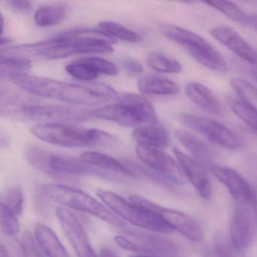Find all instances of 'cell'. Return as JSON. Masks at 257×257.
Returning <instances> with one entry per match:
<instances>
[{
  "label": "cell",
  "instance_id": "38",
  "mask_svg": "<svg viewBox=\"0 0 257 257\" xmlns=\"http://www.w3.org/2000/svg\"><path fill=\"white\" fill-rule=\"evenodd\" d=\"M6 4L9 8L16 13H28L32 10V3L26 0H10L7 1Z\"/></svg>",
  "mask_w": 257,
  "mask_h": 257
},
{
  "label": "cell",
  "instance_id": "44",
  "mask_svg": "<svg viewBox=\"0 0 257 257\" xmlns=\"http://www.w3.org/2000/svg\"><path fill=\"white\" fill-rule=\"evenodd\" d=\"M0 19H1V35H3L4 28V18L2 14L0 16Z\"/></svg>",
  "mask_w": 257,
  "mask_h": 257
},
{
  "label": "cell",
  "instance_id": "4",
  "mask_svg": "<svg viewBox=\"0 0 257 257\" xmlns=\"http://www.w3.org/2000/svg\"><path fill=\"white\" fill-rule=\"evenodd\" d=\"M99 119L112 121L124 127H137L157 124V114L146 97L132 93L117 96V102L91 111Z\"/></svg>",
  "mask_w": 257,
  "mask_h": 257
},
{
  "label": "cell",
  "instance_id": "42",
  "mask_svg": "<svg viewBox=\"0 0 257 257\" xmlns=\"http://www.w3.org/2000/svg\"><path fill=\"white\" fill-rule=\"evenodd\" d=\"M0 257H11L10 253L7 251V248L4 244H1V249H0Z\"/></svg>",
  "mask_w": 257,
  "mask_h": 257
},
{
  "label": "cell",
  "instance_id": "18",
  "mask_svg": "<svg viewBox=\"0 0 257 257\" xmlns=\"http://www.w3.org/2000/svg\"><path fill=\"white\" fill-rule=\"evenodd\" d=\"M210 34L216 41L223 45L234 55L248 64L257 66V52L235 30L220 25L210 30Z\"/></svg>",
  "mask_w": 257,
  "mask_h": 257
},
{
  "label": "cell",
  "instance_id": "39",
  "mask_svg": "<svg viewBox=\"0 0 257 257\" xmlns=\"http://www.w3.org/2000/svg\"><path fill=\"white\" fill-rule=\"evenodd\" d=\"M98 257H118L113 249L109 247H103L100 250Z\"/></svg>",
  "mask_w": 257,
  "mask_h": 257
},
{
  "label": "cell",
  "instance_id": "26",
  "mask_svg": "<svg viewBox=\"0 0 257 257\" xmlns=\"http://www.w3.org/2000/svg\"><path fill=\"white\" fill-rule=\"evenodd\" d=\"M66 16V9L63 6H43L34 13L36 25L40 28H49L61 23Z\"/></svg>",
  "mask_w": 257,
  "mask_h": 257
},
{
  "label": "cell",
  "instance_id": "14",
  "mask_svg": "<svg viewBox=\"0 0 257 257\" xmlns=\"http://www.w3.org/2000/svg\"><path fill=\"white\" fill-rule=\"evenodd\" d=\"M256 224L255 215L249 206L239 204L235 207L230 219L229 234L231 245L237 252L243 253L250 247Z\"/></svg>",
  "mask_w": 257,
  "mask_h": 257
},
{
  "label": "cell",
  "instance_id": "3",
  "mask_svg": "<svg viewBox=\"0 0 257 257\" xmlns=\"http://www.w3.org/2000/svg\"><path fill=\"white\" fill-rule=\"evenodd\" d=\"M15 96L7 95L1 100V114L22 121L46 123L76 122L91 116V111L56 105L40 104L24 101Z\"/></svg>",
  "mask_w": 257,
  "mask_h": 257
},
{
  "label": "cell",
  "instance_id": "24",
  "mask_svg": "<svg viewBox=\"0 0 257 257\" xmlns=\"http://www.w3.org/2000/svg\"><path fill=\"white\" fill-rule=\"evenodd\" d=\"M138 87L143 94L153 95L174 96L180 92L177 83L168 78L157 75H149L141 78Z\"/></svg>",
  "mask_w": 257,
  "mask_h": 257
},
{
  "label": "cell",
  "instance_id": "2",
  "mask_svg": "<svg viewBox=\"0 0 257 257\" xmlns=\"http://www.w3.org/2000/svg\"><path fill=\"white\" fill-rule=\"evenodd\" d=\"M7 78L19 88L34 95L82 106H97L109 101L116 93L103 85H84L27 73H12Z\"/></svg>",
  "mask_w": 257,
  "mask_h": 257
},
{
  "label": "cell",
  "instance_id": "27",
  "mask_svg": "<svg viewBox=\"0 0 257 257\" xmlns=\"http://www.w3.org/2000/svg\"><path fill=\"white\" fill-rule=\"evenodd\" d=\"M98 27L100 30L115 40H119L130 43H140L143 40L141 34L115 22H102L99 23Z\"/></svg>",
  "mask_w": 257,
  "mask_h": 257
},
{
  "label": "cell",
  "instance_id": "5",
  "mask_svg": "<svg viewBox=\"0 0 257 257\" xmlns=\"http://www.w3.org/2000/svg\"><path fill=\"white\" fill-rule=\"evenodd\" d=\"M43 142L66 148H82L115 142V137L97 128H79L61 123L39 124L31 129Z\"/></svg>",
  "mask_w": 257,
  "mask_h": 257
},
{
  "label": "cell",
  "instance_id": "12",
  "mask_svg": "<svg viewBox=\"0 0 257 257\" xmlns=\"http://www.w3.org/2000/svg\"><path fill=\"white\" fill-rule=\"evenodd\" d=\"M179 120L188 128L222 148L237 150L243 145L241 140L234 132L216 120L190 113L180 114Z\"/></svg>",
  "mask_w": 257,
  "mask_h": 257
},
{
  "label": "cell",
  "instance_id": "13",
  "mask_svg": "<svg viewBox=\"0 0 257 257\" xmlns=\"http://www.w3.org/2000/svg\"><path fill=\"white\" fill-rule=\"evenodd\" d=\"M136 153L140 160L159 177L174 184L184 183L185 177L177 161L162 150L138 145Z\"/></svg>",
  "mask_w": 257,
  "mask_h": 257
},
{
  "label": "cell",
  "instance_id": "20",
  "mask_svg": "<svg viewBox=\"0 0 257 257\" xmlns=\"http://www.w3.org/2000/svg\"><path fill=\"white\" fill-rule=\"evenodd\" d=\"M177 141L200 162L206 166L211 165L216 156V153L207 143L198 139L193 134L187 131L178 129L175 132Z\"/></svg>",
  "mask_w": 257,
  "mask_h": 257
},
{
  "label": "cell",
  "instance_id": "41",
  "mask_svg": "<svg viewBox=\"0 0 257 257\" xmlns=\"http://www.w3.org/2000/svg\"><path fill=\"white\" fill-rule=\"evenodd\" d=\"M13 39L10 38V37H4V36H2V37H1V42H0V43H1V47H2L3 49L4 46H8L9 44L13 43Z\"/></svg>",
  "mask_w": 257,
  "mask_h": 257
},
{
  "label": "cell",
  "instance_id": "7",
  "mask_svg": "<svg viewBox=\"0 0 257 257\" xmlns=\"http://www.w3.org/2000/svg\"><path fill=\"white\" fill-rule=\"evenodd\" d=\"M41 192L45 198L64 207L93 215L113 226H126V222L107 209L105 204L80 189L65 185L46 184L41 186Z\"/></svg>",
  "mask_w": 257,
  "mask_h": 257
},
{
  "label": "cell",
  "instance_id": "16",
  "mask_svg": "<svg viewBox=\"0 0 257 257\" xmlns=\"http://www.w3.org/2000/svg\"><path fill=\"white\" fill-rule=\"evenodd\" d=\"M210 173L228 189L233 198L241 205L253 207L255 190L247 180L235 170L220 165H208Z\"/></svg>",
  "mask_w": 257,
  "mask_h": 257
},
{
  "label": "cell",
  "instance_id": "10",
  "mask_svg": "<svg viewBox=\"0 0 257 257\" xmlns=\"http://www.w3.org/2000/svg\"><path fill=\"white\" fill-rule=\"evenodd\" d=\"M117 244L127 250L153 257H177L179 248L173 240L155 232L121 231L115 235Z\"/></svg>",
  "mask_w": 257,
  "mask_h": 257
},
{
  "label": "cell",
  "instance_id": "32",
  "mask_svg": "<svg viewBox=\"0 0 257 257\" xmlns=\"http://www.w3.org/2000/svg\"><path fill=\"white\" fill-rule=\"evenodd\" d=\"M24 204L23 193L19 188H10L4 191L1 195V204H4L17 216L23 212Z\"/></svg>",
  "mask_w": 257,
  "mask_h": 257
},
{
  "label": "cell",
  "instance_id": "47",
  "mask_svg": "<svg viewBox=\"0 0 257 257\" xmlns=\"http://www.w3.org/2000/svg\"><path fill=\"white\" fill-rule=\"evenodd\" d=\"M256 78H257V76H256Z\"/></svg>",
  "mask_w": 257,
  "mask_h": 257
},
{
  "label": "cell",
  "instance_id": "35",
  "mask_svg": "<svg viewBox=\"0 0 257 257\" xmlns=\"http://www.w3.org/2000/svg\"><path fill=\"white\" fill-rule=\"evenodd\" d=\"M80 59L91 66L100 75L114 76L118 74L117 66L107 60L95 56L85 57Z\"/></svg>",
  "mask_w": 257,
  "mask_h": 257
},
{
  "label": "cell",
  "instance_id": "9",
  "mask_svg": "<svg viewBox=\"0 0 257 257\" xmlns=\"http://www.w3.org/2000/svg\"><path fill=\"white\" fill-rule=\"evenodd\" d=\"M98 198L103 204L122 220H126L150 232L170 233L173 230L154 212L109 190H97Z\"/></svg>",
  "mask_w": 257,
  "mask_h": 257
},
{
  "label": "cell",
  "instance_id": "1",
  "mask_svg": "<svg viewBox=\"0 0 257 257\" xmlns=\"http://www.w3.org/2000/svg\"><path fill=\"white\" fill-rule=\"evenodd\" d=\"M116 40L101 30L78 29L62 33L46 41L13 46V53L33 54L49 60L73 55L107 54L113 52Z\"/></svg>",
  "mask_w": 257,
  "mask_h": 257
},
{
  "label": "cell",
  "instance_id": "29",
  "mask_svg": "<svg viewBox=\"0 0 257 257\" xmlns=\"http://www.w3.org/2000/svg\"><path fill=\"white\" fill-rule=\"evenodd\" d=\"M204 4L215 10H217L234 22L246 25L248 14L245 13L234 3L228 1H207Z\"/></svg>",
  "mask_w": 257,
  "mask_h": 257
},
{
  "label": "cell",
  "instance_id": "37",
  "mask_svg": "<svg viewBox=\"0 0 257 257\" xmlns=\"http://www.w3.org/2000/svg\"><path fill=\"white\" fill-rule=\"evenodd\" d=\"M124 71L131 76H136L144 71V67L141 63L132 58H126L121 62Z\"/></svg>",
  "mask_w": 257,
  "mask_h": 257
},
{
  "label": "cell",
  "instance_id": "28",
  "mask_svg": "<svg viewBox=\"0 0 257 257\" xmlns=\"http://www.w3.org/2000/svg\"><path fill=\"white\" fill-rule=\"evenodd\" d=\"M230 107L234 115L257 135L256 106L241 100H231Z\"/></svg>",
  "mask_w": 257,
  "mask_h": 257
},
{
  "label": "cell",
  "instance_id": "46",
  "mask_svg": "<svg viewBox=\"0 0 257 257\" xmlns=\"http://www.w3.org/2000/svg\"><path fill=\"white\" fill-rule=\"evenodd\" d=\"M231 257H234V255H233V256H231Z\"/></svg>",
  "mask_w": 257,
  "mask_h": 257
},
{
  "label": "cell",
  "instance_id": "31",
  "mask_svg": "<svg viewBox=\"0 0 257 257\" xmlns=\"http://www.w3.org/2000/svg\"><path fill=\"white\" fill-rule=\"evenodd\" d=\"M65 70L72 77L84 82H91L97 79L100 76L91 66L81 59L76 60L73 62L67 64Z\"/></svg>",
  "mask_w": 257,
  "mask_h": 257
},
{
  "label": "cell",
  "instance_id": "34",
  "mask_svg": "<svg viewBox=\"0 0 257 257\" xmlns=\"http://www.w3.org/2000/svg\"><path fill=\"white\" fill-rule=\"evenodd\" d=\"M231 88L239 94L241 100L253 105L257 101V89L253 85L241 79L234 78L230 81Z\"/></svg>",
  "mask_w": 257,
  "mask_h": 257
},
{
  "label": "cell",
  "instance_id": "40",
  "mask_svg": "<svg viewBox=\"0 0 257 257\" xmlns=\"http://www.w3.org/2000/svg\"><path fill=\"white\" fill-rule=\"evenodd\" d=\"M246 25H248L257 31V14H248Z\"/></svg>",
  "mask_w": 257,
  "mask_h": 257
},
{
  "label": "cell",
  "instance_id": "17",
  "mask_svg": "<svg viewBox=\"0 0 257 257\" xmlns=\"http://www.w3.org/2000/svg\"><path fill=\"white\" fill-rule=\"evenodd\" d=\"M177 162L185 179L189 180L201 198L209 199L211 197L213 185L205 167L195 158L174 148Z\"/></svg>",
  "mask_w": 257,
  "mask_h": 257
},
{
  "label": "cell",
  "instance_id": "15",
  "mask_svg": "<svg viewBox=\"0 0 257 257\" xmlns=\"http://www.w3.org/2000/svg\"><path fill=\"white\" fill-rule=\"evenodd\" d=\"M56 216L78 257H98L80 221L71 210L67 207H58Z\"/></svg>",
  "mask_w": 257,
  "mask_h": 257
},
{
  "label": "cell",
  "instance_id": "43",
  "mask_svg": "<svg viewBox=\"0 0 257 257\" xmlns=\"http://www.w3.org/2000/svg\"><path fill=\"white\" fill-rule=\"evenodd\" d=\"M254 210H255V218H256V222H257V191L255 190V203H254L253 205Z\"/></svg>",
  "mask_w": 257,
  "mask_h": 257
},
{
  "label": "cell",
  "instance_id": "25",
  "mask_svg": "<svg viewBox=\"0 0 257 257\" xmlns=\"http://www.w3.org/2000/svg\"><path fill=\"white\" fill-rule=\"evenodd\" d=\"M147 63L155 71L166 74H179L183 71V65L175 58L162 52L149 54Z\"/></svg>",
  "mask_w": 257,
  "mask_h": 257
},
{
  "label": "cell",
  "instance_id": "45",
  "mask_svg": "<svg viewBox=\"0 0 257 257\" xmlns=\"http://www.w3.org/2000/svg\"><path fill=\"white\" fill-rule=\"evenodd\" d=\"M131 257H153L150 256V255H132Z\"/></svg>",
  "mask_w": 257,
  "mask_h": 257
},
{
  "label": "cell",
  "instance_id": "11",
  "mask_svg": "<svg viewBox=\"0 0 257 257\" xmlns=\"http://www.w3.org/2000/svg\"><path fill=\"white\" fill-rule=\"evenodd\" d=\"M129 199L132 202L154 212L173 231H178L189 240L200 243L204 239L202 226L192 216L179 210L162 207L139 195H131Z\"/></svg>",
  "mask_w": 257,
  "mask_h": 257
},
{
  "label": "cell",
  "instance_id": "8",
  "mask_svg": "<svg viewBox=\"0 0 257 257\" xmlns=\"http://www.w3.org/2000/svg\"><path fill=\"white\" fill-rule=\"evenodd\" d=\"M166 38L181 46L198 64L217 73H225L228 66L222 55L207 40L193 31L174 25H162Z\"/></svg>",
  "mask_w": 257,
  "mask_h": 257
},
{
  "label": "cell",
  "instance_id": "19",
  "mask_svg": "<svg viewBox=\"0 0 257 257\" xmlns=\"http://www.w3.org/2000/svg\"><path fill=\"white\" fill-rule=\"evenodd\" d=\"M188 98L207 113L220 115L223 112L222 104L207 87L198 82H188L185 87Z\"/></svg>",
  "mask_w": 257,
  "mask_h": 257
},
{
  "label": "cell",
  "instance_id": "6",
  "mask_svg": "<svg viewBox=\"0 0 257 257\" xmlns=\"http://www.w3.org/2000/svg\"><path fill=\"white\" fill-rule=\"evenodd\" d=\"M25 158L33 168L49 175L89 176L109 181L121 182L118 176L91 166L82 159L49 153L39 147H29L25 153Z\"/></svg>",
  "mask_w": 257,
  "mask_h": 257
},
{
  "label": "cell",
  "instance_id": "36",
  "mask_svg": "<svg viewBox=\"0 0 257 257\" xmlns=\"http://www.w3.org/2000/svg\"><path fill=\"white\" fill-rule=\"evenodd\" d=\"M21 246L24 257H45L37 240L28 231L22 235Z\"/></svg>",
  "mask_w": 257,
  "mask_h": 257
},
{
  "label": "cell",
  "instance_id": "30",
  "mask_svg": "<svg viewBox=\"0 0 257 257\" xmlns=\"http://www.w3.org/2000/svg\"><path fill=\"white\" fill-rule=\"evenodd\" d=\"M31 67V61L25 57L1 55V71L2 73H7V76L12 73H25Z\"/></svg>",
  "mask_w": 257,
  "mask_h": 257
},
{
  "label": "cell",
  "instance_id": "23",
  "mask_svg": "<svg viewBox=\"0 0 257 257\" xmlns=\"http://www.w3.org/2000/svg\"><path fill=\"white\" fill-rule=\"evenodd\" d=\"M84 162L103 171H112L130 178L137 177L136 172L125 164L121 163L112 156L99 152H86L80 156Z\"/></svg>",
  "mask_w": 257,
  "mask_h": 257
},
{
  "label": "cell",
  "instance_id": "21",
  "mask_svg": "<svg viewBox=\"0 0 257 257\" xmlns=\"http://www.w3.org/2000/svg\"><path fill=\"white\" fill-rule=\"evenodd\" d=\"M132 137L138 145L150 148L162 150L169 145L168 132L157 124L137 127L132 132Z\"/></svg>",
  "mask_w": 257,
  "mask_h": 257
},
{
  "label": "cell",
  "instance_id": "22",
  "mask_svg": "<svg viewBox=\"0 0 257 257\" xmlns=\"http://www.w3.org/2000/svg\"><path fill=\"white\" fill-rule=\"evenodd\" d=\"M34 234L37 243L47 257H70V254L52 228L43 223L34 227Z\"/></svg>",
  "mask_w": 257,
  "mask_h": 257
},
{
  "label": "cell",
  "instance_id": "33",
  "mask_svg": "<svg viewBox=\"0 0 257 257\" xmlns=\"http://www.w3.org/2000/svg\"><path fill=\"white\" fill-rule=\"evenodd\" d=\"M0 228L2 232L7 235L14 236L20 231L17 215L4 204L0 205Z\"/></svg>",
  "mask_w": 257,
  "mask_h": 257
}]
</instances>
